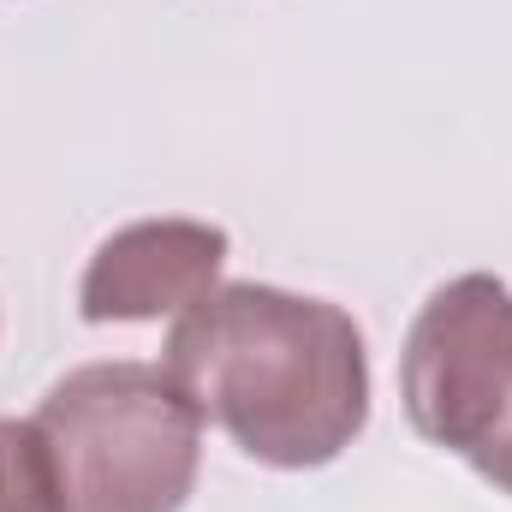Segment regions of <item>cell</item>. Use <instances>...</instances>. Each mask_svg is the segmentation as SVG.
<instances>
[{
    "label": "cell",
    "instance_id": "6da1fadb",
    "mask_svg": "<svg viewBox=\"0 0 512 512\" xmlns=\"http://www.w3.org/2000/svg\"><path fill=\"white\" fill-rule=\"evenodd\" d=\"M167 376L203 423L274 471L334 465L370 423V352L358 322L286 286L233 280L179 310Z\"/></svg>",
    "mask_w": 512,
    "mask_h": 512
},
{
    "label": "cell",
    "instance_id": "7a4b0ae2",
    "mask_svg": "<svg viewBox=\"0 0 512 512\" xmlns=\"http://www.w3.org/2000/svg\"><path fill=\"white\" fill-rule=\"evenodd\" d=\"M36 423L66 512H179L203 471V417L167 364H84L48 387Z\"/></svg>",
    "mask_w": 512,
    "mask_h": 512
},
{
    "label": "cell",
    "instance_id": "3957f363",
    "mask_svg": "<svg viewBox=\"0 0 512 512\" xmlns=\"http://www.w3.org/2000/svg\"><path fill=\"white\" fill-rule=\"evenodd\" d=\"M399 399L429 447L471 459L512 399V292L495 274H459L429 292L399 352Z\"/></svg>",
    "mask_w": 512,
    "mask_h": 512
},
{
    "label": "cell",
    "instance_id": "277c9868",
    "mask_svg": "<svg viewBox=\"0 0 512 512\" xmlns=\"http://www.w3.org/2000/svg\"><path fill=\"white\" fill-rule=\"evenodd\" d=\"M221 262H227V233L209 221H191V215L131 221L96 245L84 286H78V310H84V322L179 316L203 292L221 286Z\"/></svg>",
    "mask_w": 512,
    "mask_h": 512
},
{
    "label": "cell",
    "instance_id": "5b68a950",
    "mask_svg": "<svg viewBox=\"0 0 512 512\" xmlns=\"http://www.w3.org/2000/svg\"><path fill=\"white\" fill-rule=\"evenodd\" d=\"M0 512H66L60 465L36 417H0Z\"/></svg>",
    "mask_w": 512,
    "mask_h": 512
},
{
    "label": "cell",
    "instance_id": "8992f818",
    "mask_svg": "<svg viewBox=\"0 0 512 512\" xmlns=\"http://www.w3.org/2000/svg\"><path fill=\"white\" fill-rule=\"evenodd\" d=\"M483 483H495L501 495H512V399L501 405V417H495V429L483 435V447L465 459Z\"/></svg>",
    "mask_w": 512,
    "mask_h": 512
}]
</instances>
